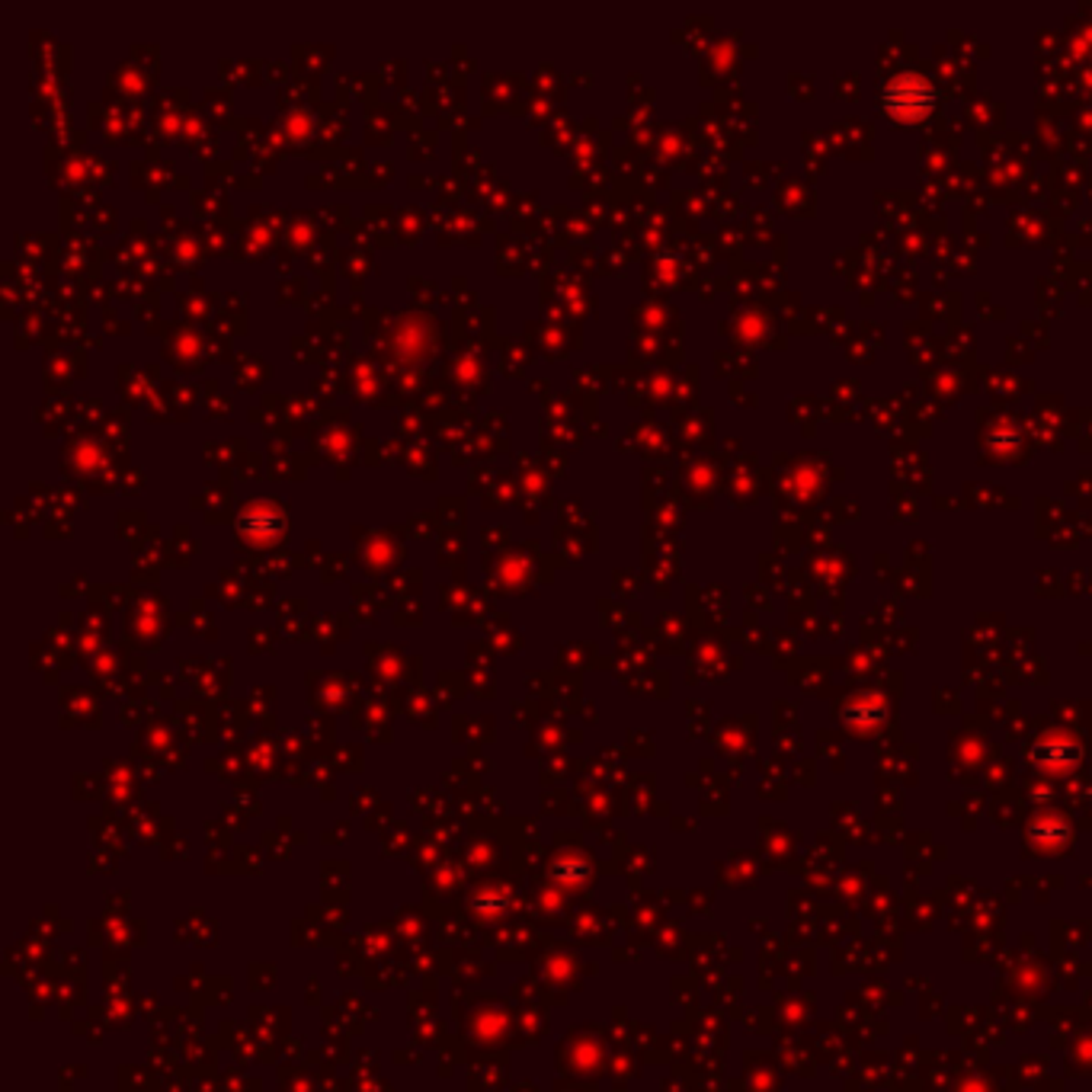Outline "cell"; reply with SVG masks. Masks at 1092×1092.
Instances as JSON below:
<instances>
[{
	"label": "cell",
	"instance_id": "1",
	"mask_svg": "<svg viewBox=\"0 0 1092 1092\" xmlns=\"http://www.w3.org/2000/svg\"><path fill=\"white\" fill-rule=\"evenodd\" d=\"M256 512H260V520L253 517V512L244 506V517H240V532L247 536V542L253 545H273L276 536H279V526L286 529V517H279V512H264L267 509V500L253 503Z\"/></svg>",
	"mask_w": 1092,
	"mask_h": 1092
}]
</instances>
